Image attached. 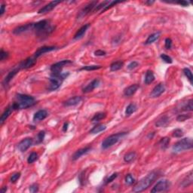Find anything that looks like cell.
<instances>
[{"instance_id": "cell-41", "label": "cell", "mask_w": 193, "mask_h": 193, "mask_svg": "<svg viewBox=\"0 0 193 193\" xmlns=\"http://www.w3.org/2000/svg\"><path fill=\"white\" fill-rule=\"evenodd\" d=\"M45 132L44 131H41L37 135V143H40L43 141L44 139H45Z\"/></svg>"}, {"instance_id": "cell-13", "label": "cell", "mask_w": 193, "mask_h": 193, "mask_svg": "<svg viewBox=\"0 0 193 193\" xmlns=\"http://www.w3.org/2000/svg\"><path fill=\"white\" fill-rule=\"evenodd\" d=\"M60 2V1H52V2L47 4L46 5H45L44 7L41 8V9L39 10L38 13L39 14H46V13L51 11Z\"/></svg>"}, {"instance_id": "cell-9", "label": "cell", "mask_w": 193, "mask_h": 193, "mask_svg": "<svg viewBox=\"0 0 193 193\" xmlns=\"http://www.w3.org/2000/svg\"><path fill=\"white\" fill-rule=\"evenodd\" d=\"M97 3H98L97 1H93V2H89L88 5H85V6H84V7L81 9V11H80L78 17L81 18V17H84V16L88 15V14H90L91 12L94 11L95 7H96V5H97Z\"/></svg>"}, {"instance_id": "cell-39", "label": "cell", "mask_w": 193, "mask_h": 193, "mask_svg": "<svg viewBox=\"0 0 193 193\" xmlns=\"http://www.w3.org/2000/svg\"><path fill=\"white\" fill-rule=\"evenodd\" d=\"M184 134V133H183V130L179 129V128H177V129H175L173 132V137L177 138H179L182 137Z\"/></svg>"}, {"instance_id": "cell-50", "label": "cell", "mask_w": 193, "mask_h": 193, "mask_svg": "<svg viewBox=\"0 0 193 193\" xmlns=\"http://www.w3.org/2000/svg\"><path fill=\"white\" fill-rule=\"evenodd\" d=\"M94 54L95 56H105L107 54L106 51L103 50H96L94 51Z\"/></svg>"}, {"instance_id": "cell-8", "label": "cell", "mask_w": 193, "mask_h": 193, "mask_svg": "<svg viewBox=\"0 0 193 193\" xmlns=\"http://www.w3.org/2000/svg\"><path fill=\"white\" fill-rule=\"evenodd\" d=\"M72 63V61L69 60H61V61H59V62L55 63L54 64L51 65L50 69L52 73H60V72H61V70L65 66H67L68 64H71Z\"/></svg>"}, {"instance_id": "cell-56", "label": "cell", "mask_w": 193, "mask_h": 193, "mask_svg": "<svg viewBox=\"0 0 193 193\" xmlns=\"http://www.w3.org/2000/svg\"><path fill=\"white\" fill-rule=\"evenodd\" d=\"M155 2V1H147V2H145V4H147L148 5H151Z\"/></svg>"}, {"instance_id": "cell-29", "label": "cell", "mask_w": 193, "mask_h": 193, "mask_svg": "<svg viewBox=\"0 0 193 193\" xmlns=\"http://www.w3.org/2000/svg\"><path fill=\"white\" fill-rule=\"evenodd\" d=\"M123 66H124V62L123 61H116V62H113L111 64L109 68H110L111 71L116 72V71H118L122 69L123 67Z\"/></svg>"}, {"instance_id": "cell-38", "label": "cell", "mask_w": 193, "mask_h": 193, "mask_svg": "<svg viewBox=\"0 0 193 193\" xmlns=\"http://www.w3.org/2000/svg\"><path fill=\"white\" fill-rule=\"evenodd\" d=\"M193 100H189L187 103L186 104V105L183 107V111H192L193 110Z\"/></svg>"}, {"instance_id": "cell-42", "label": "cell", "mask_w": 193, "mask_h": 193, "mask_svg": "<svg viewBox=\"0 0 193 193\" xmlns=\"http://www.w3.org/2000/svg\"><path fill=\"white\" fill-rule=\"evenodd\" d=\"M191 116H189V115H186V114H182V115H178V116L177 117V120L178 122H184V121L187 120V119H190Z\"/></svg>"}, {"instance_id": "cell-1", "label": "cell", "mask_w": 193, "mask_h": 193, "mask_svg": "<svg viewBox=\"0 0 193 193\" xmlns=\"http://www.w3.org/2000/svg\"><path fill=\"white\" fill-rule=\"evenodd\" d=\"M15 99L16 101L11 105L14 110L27 109L36 104V100L34 97L27 94H17L15 96Z\"/></svg>"}, {"instance_id": "cell-12", "label": "cell", "mask_w": 193, "mask_h": 193, "mask_svg": "<svg viewBox=\"0 0 193 193\" xmlns=\"http://www.w3.org/2000/svg\"><path fill=\"white\" fill-rule=\"evenodd\" d=\"M36 64V58L33 56L31 57H28L26 60H23L20 64L19 69H29L33 67V66Z\"/></svg>"}, {"instance_id": "cell-30", "label": "cell", "mask_w": 193, "mask_h": 193, "mask_svg": "<svg viewBox=\"0 0 193 193\" xmlns=\"http://www.w3.org/2000/svg\"><path fill=\"white\" fill-rule=\"evenodd\" d=\"M137 109V107L136 104H131L126 107L125 109V115L126 116H131V114H133L134 112H135Z\"/></svg>"}, {"instance_id": "cell-47", "label": "cell", "mask_w": 193, "mask_h": 193, "mask_svg": "<svg viewBox=\"0 0 193 193\" xmlns=\"http://www.w3.org/2000/svg\"><path fill=\"white\" fill-rule=\"evenodd\" d=\"M138 66H139V64L137 61H132L128 65V69L129 70H133V69H134L135 68L137 67Z\"/></svg>"}, {"instance_id": "cell-20", "label": "cell", "mask_w": 193, "mask_h": 193, "mask_svg": "<svg viewBox=\"0 0 193 193\" xmlns=\"http://www.w3.org/2000/svg\"><path fill=\"white\" fill-rule=\"evenodd\" d=\"M47 116H48V112L46 110H45V109L39 110L33 116V122H40V121H42L45 119H46Z\"/></svg>"}, {"instance_id": "cell-15", "label": "cell", "mask_w": 193, "mask_h": 193, "mask_svg": "<svg viewBox=\"0 0 193 193\" xmlns=\"http://www.w3.org/2000/svg\"><path fill=\"white\" fill-rule=\"evenodd\" d=\"M91 150V147H86L84 148L80 149H78L76 152H75L72 156V161H76L79 159H80L81 156L83 155H86L88 152Z\"/></svg>"}, {"instance_id": "cell-32", "label": "cell", "mask_w": 193, "mask_h": 193, "mask_svg": "<svg viewBox=\"0 0 193 193\" xmlns=\"http://www.w3.org/2000/svg\"><path fill=\"white\" fill-rule=\"evenodd\" d=\"M170 141H171V140H170V138L169 137H163L161 139V140L159 141V146H160L161 149L163 150L166 149L168 147V145L169 143H170Z\"/></svg>"}, {"instance_id": "cell-35", "label": "cell", "mask_w": 193, "mask_h": 193, "mask_svg": "<svg viewBox=\"0 0 193 193\" xmlns=\"http://www.w3.org/2000/svg\"><path fill=\"white\" fill-rule=\"evenodd\" d=\"M102 66H96V65H91V66H84L83 67L80 69V70H86V71H93L96 70V69H100Z\"/></svg>"}, {"instance_id": "cell-34", "label": "cell", "mask_w": 193, "mask_h": 193, "mask_svg": "<svg viewBox=\"0 0 193 193\" xmlns=\"http://www.w3.org/2000/svg\"><path fill=\"white\" fill-rule=\"evenodd\" d=\"M183 73H184L185 76H186V78L188 79V80L189 81V82L192 84H193V82H192L193 76H192V71L190 70L189 68H184V69H183Z\"/></svg>"}, {"instance_id": "cell-7", "label": "cell", "mask_w": 193, "mask_h": 193, "mask_svg": "<svg viewBox=\"0 0 193 193\" xmlns=\"http://www.w3.org/2000/svg\"><path fill=\"white\" fill-rule=\"evenodd\" d=\"M171 186V183L169 182V180L166 179H163L159 180L156 184L155 185L152 189L151 190V192L152 193H157V192H166L169 189Z\"/></svg>"}, {"instance_id": "cell-17", "label": "cell", "mask_w": 193, "mask_h": 193, "mask_svg": "<svg viewBox=\"0 0 193 193\" xmlns=\"http://www.w3.org/2000/svg\"><path fill=\"white\" fill-rule=\"evenodd\" d=\"M81 100H82V98H81V96H73V97H71V98L68 99V100H66L65 102H64V106L66 107H74V106H76L79 104H80Z\"/></svg>"}, {"instance_id": "cell-5", "label": "cell", "mask_w": 193, "mask_h": 193, "mask_svg": "<svg viewBox=\"0 0 193 193\" xmlns=\"http://www.w3.org/2000/svg\"><path fill=\"white\" fill-rule=\"evenodd\" d=\"M193 143L192 139L191 138H183L178 142H177L173 146L172 151L174 153H179L185 150H189L192 149Z\"/></svg>"}, {"instance_id": "cell-46", "label": "cell", "mask_w": 193, "mask_h": 193, "mask_svg": "<svg viewBox=\"0 0 193 193\" xmlns=\"http://www.w3.org/2000/svg\"><path fill=\"white\" fill-rule=\"evenodd\" d=\"M118 3H120V2H119V1H110V2H109V5H107V7L105 8V9H104V10L102 11V12H104L105 11H107V10H108V9H110V8H112V7H113V6H115V5H116V4H118Z\"/></svg>"}, {"instance_id": "cell-53", "label": "cell", "mask_w": 193, "mask_h": 193, "mask_svg": "<svg viewBox=\"0 0 193 193\" xmlns=\"http://www.w3.org/2000/svg\"><path fill=\"white\" fill-rule=\"evenodd\" d=\"M177 3L179 4V5H182V6H183V7H186V6H188L189 5V2H186V1H178Z\"/></svg>"}, {"instance_id": "cell-4", "label": "cell", "mask_w": 193, "mask_h": 193, "mask_svg": "<svg viewBox=\"0 0 193 193\" xmlns=\"http://www.w3.org/2000/svg\"><path fill=\"white\" fill-rule=\"evenodd\" d=\"M69 72H60V73H52L49 81L50 84L48 85V89L51 91L58 89L62 84L63 81L68 77Z\"/></svg>"}, {"instance_id": "cell-37", "label": "cell", "mask_w": 193, "mask_h": 193, "mask_svg": "<svg viewBox=\"0 0 193 193\" xmlns=\"http://www.w3.org/2000/svg\"><path fill=\"white\" fill-rule=\"evenodd\" d=\"M37 159H38V154L35 152H33L32 153H30V155L28 157L27 162L29 164H32L35 161L37 160Z\"/></svg>"}, {"instance_id": "cell-33", "label": "cell", "mask_w": 193, "mask_h": 193, "mask_svg": "<svg viewBox=\"0 0 193 193\" xmlns=\"http://www.w3.org/2000/svg\"><path fill=\"white\" fill-rule=\"evenodd\" d=\"M106 113L105 112H97L94 116V117L92 118L91 121L93 122H100V120L104 119L106 118Z\"/></svg>"}, {"instance_id": "cell-18", "label": "cell", "mask_w": 193, "mask_h": 193, "mask_svg": "<svg viewBox=\"0 0 193 193\" xmlns=\"http://www.w3.org/2000/svg\"><path fill=\"white\" fill-rule=\"evenodd\" d=\"M99 84H100V80L95 79H94L91 82H90L87 86H85L84 88H83L82 92L83 93L86 94L93 91L94 90L96 87H98Z\"/></svg>"}, {"instance_id": "cell-45", "label": "cell", "mask_w": 193, "mask_h": 193, "mask_svg": "<svg viewBox=\"0 0 193 193\" xmlns=\"http://www.w3.org/2000/svg\"><path fill=\"white\" fill-rule=\"evenodd\" d=\"M39 191V185L36 183H33L29 186V192L32 193L37 192Z\"/></svg>"}, {"instance_id": "cell-58", "label": "cell", "mask_w": 193, "mask_h": 193, "mask_svg": "<svg viewBox=\"0 0 193 193\" xmlns=\"http://www.w3.org/2000/svg\"><path fill=\"white\" fill-rule=\"evenodd\" d=\"M153 136H154V133H152V135H151V134H149L148 135V137L149 138L151 137V139H152V138L153 137Z\"/></svg>"}, {"instance_id": "cell-52", "label": "cell", "mask_w": 193, "mask_h": 193, "mask_svg": "<svg viewBox=\"0 0 193 193\" xmlns=\"http://www.w3.org/2000/svg\"><path fill=\"white\" fill-rule=\"evenodd\" d=\"M121 42V38L120 36H116L115 38L113 39V40H112V44H115V45H117V44L120 43Z\"/></svg>"}, {"instance_id": "cell-48", "label": "cell", "mask_w": 193, "mask_h": 193, "mask_svg": "<svg viewBox=\"0 0 193 193\" xmlns=\"http://www.w3.org/2000/svg\"><path fill=\"white\" fill-rule=\"evenodd\" d=\"M164 46H165L166 49H171V47H172V40H171V39H166L165 42H164Z\"/></svg>"}, {"instance_id": "cell-6", "label": "cell", "mask_w": 193, "mask_h": 193, "mask_svg": "<svg viewBox=\"0 0 193 193\" xmlns=\"http://www.w3.org/2000/svg\"><path fill=\"white\" fill-rule=\"evenodd\" d=\"M126 134H127L126 132H119L117 133V134H112L110 136H109L102 143V149H107L112 147L113 145L116 144Z\"/></svg>"}, {"instance_id": "cell-55", "label": "cell", "mask_w": 193, "mask_h": 193, "mask_svg": "<svg viewBox=\"0 0 193 193\" xmlns=\"http://www.w3.org/2000/svg\"><path fill=\"white\" fill-rule=\"evenodd\" d=\"M68 126H69V123H68V122L64 123V127H63V131H64V132H66V131H67Z\"/></svg>"}, {"instance_id": "cell-36", "label": "cell", "mask_w": 193, "mask_h": 193, "mask_svg": "<svg viewBox=\"0 0 193 193\" xmlns=\"http://www.w3.org/2000/svg\"><path fill=\"white\" fill-rule=\"evenodd\" d=\"M124 181H125V183L127 185H129V186H131V185H133L134 183H135V179L134 178V177L131 175V174H127L125 176V178H124Z\"/></svg>"}, {"instance_id": "cell-22", "label": "cell", "mask_w": 193, "mask_h": 193, "mask_svg": "<svg viewBox=\"0 0 193 193\" xmlns=\"http://www.w3.org/2000/svg\"><path fill=\"white\" fill-rule=\"evenodd\" d=\"M89 27H90L89 24H85V25H84V26H81V27L80 28V29H79L77 32H76V33L75 34L74 37H73V39H74L75 40H78V39H80L82 38L83 36L85 34V33H86L87 30H88V29Z\"/></svg>"}, {"instance_id": "cell-10", "label": "cell", "mask_w": 193, "mask_h": 193, "mask_svg": "<svg viewBox=\"0 0 193 193\" xmlns=\"http://www.w3.org/2000/svg\"><path fill=\"white\" fill-rule=\"evenodd\" d=\"M32 144H33V139L32 138H25L18 143L17 149H18L20 152H24L31 147Z\"/></svg>"}, {"instance_id": "cell-31", "label": "cell", "mask_w": 193, "mask_h": 193, "mask_svg": "<svg viewBox=\"0 0 193 193\" xmlns=\"http://www.w3.org/2000/svg\"><path fill=\"white\" fill-rule=\"evenodd\" d=\"M135 159H136V152H130L124 156V161L126 163H131L133 161H134Z\"/></svg>"}, {"instance_id": "cell-16", "label": "cell", "mask_w": 193, "mask_h": 193, "mask_svg": "<svg viewBox=\"0 0 193 193\" xmlns=\"http://www.w3.org/2000/svg\"><path fill=\"white\" fill-rule=\"evenodd\" d=\"M56 49L55 46H43L41 47L38 49V50L36 51L34 54V57H36V59L39 57L40 56H41L42 54L45 53H48V52L52 51H54Z\"/></svg>"}, {"instance_id": "cell-54", "label": "cell", "mask_w": 193, "mask_h": 193, "mask_svg": "<svg viewBox=\"0 0 193 193\" xmlns=\"http://www.w3.org/2000/svg\"><path fill=\"white\" fill-rule=\"evenodd\" d=\"M5 5L4 3H2L1 5V11H0V15L2 16L3 14L5 13Z\"/></svg>"}, {"instance_id": "cell-14", "label": "cell", "mask_w": 193, "mask_h": 193, "mask_svg": "<svg viewBox=\"0 0 193 193\" xmlns=\"http://www.w3.org/2000/svg\"><path fill=\"white\" fill-rule=\"evenodd\" d=\"M33 30V24H28L23 25V26H20L16 27L15 29L13 30V33L15 35H20L21 33H26V32L29 31V30Z\"/></svg>"}, {"instance_id": "cell-40", "label": "cell", "mask_w": 193, "mask_h": 193, "mask_svg": "<svg viewBox=\"0 0 193 193\" xmlns=\"http://www.w3.org/2000/svg\"><path fill=\"white\" fill-rule=\"evenodd\" d=\"M161 58L162 60L164 61V62L167 63V64H172L173 63V60L171 57H169L168 55L165 54H161Z\"/></svg>"}, {"instance_id": "cell-24", "label": "cell", "mask_w": 193, "mask_h": 193, "mask_svg": "<svg viewBox=\"0 0 193 193\" xmlns=\"http://www.w3.org/2000/svg\"><path fill=\"white\" fill-rule=\"evenodd\" d=\"M160 35H161V32H159V31L156 32V33H152V34L150 35L148 38H147V39L146 40V41H145L144 44L146 45H151V44H152L153 42H155L156 40L159 39V37H160Z\"/></svg>"}, {"instance_id": "cell-26", "label": "cell", "mask_w": 193, "mask_h": 193, "mask_svg": "<svg viewBox=\"0 0 193 193\" xmlns=\"http://www.w3.org/2000/svg\"><path fill=\"white\" fill-rule=\"evenodd\" d=\"M170 122V119H169L167 116H162L161 119H159V120L157 121V122L155 123V125L159 128H163V127H166L167 124Z\"/></svg>"}, {"instance_id": "cell-51", "label": "cell", "mask_w": 193, "mask_h": 193, "mask_svg": "<svg viewBox=\"0 0 193 193\" xmlns=\"http://www.w3.org/2000/svg\"><path fill=\"white\" fill-rule=\"evenodd\" d=\"M84 171L81 173V174L79 175V182L81 183V186L84 184Z\"/></svg>"}, {"instance_id": "cell-21", "label": "cell", "mask_w": 193, "mask_h": 193, "mask_svg": "<svg viewBox=\"0 0 193 193\" xmlns=\"http://www.w3.org/2000/svg\"><path fill=\"white\" fill-rule=\"evenodd\" d=\"M193 182V174H192V171H190L187 174V175L186 176V177L183 179L182 183H181V186L183 188H186L189 186Z\"/></svg>"}, {"instance_id": "cell-23", "label": "cell", "mask_w": 193, "mask_h": 193, "mask_svg": "<svg viewBox=\"0 0 193 193\" xmlns=\"http://www.w3.org/2000/svg\"><path fill=\"white\" fill-rule=\"evenodd\" d=\"M13 110H14V109H13L12 107L10 106V107H8V108L4 111V112L2 114V116H1V118H0V124H1V125H2L5 121L7 120V119L10 116V115L11 114Z\"/></svg>"}, {"instance_id": "cell-11", "label": "cell", "mask_w": 193, "mask_h": 193, "mask_svg": "<svg viewBox=\"0 0 193 193\" xmlns=\"http://www.w3.org/2000/svg\"><path fill=\"white\" fill-rule=\"evenodd\" d=\"M165 91V88H164V84L162 83H159V84H157L156 86L152 89V92L150 94V96L152 98H156L160 96L162 94L164 93Z\"/></svg>"}, {"instance_id": "cell-43", "label": "cell", "mask_w": 193, "mask_h": 193, "mask_svg": "<svg viewBox=\"0 0 193 193\" xmlns=\"http://www.w3.org/2000/svg\"><path fill=\"white\" fill-rule=\"evenodd\" d=\"M21 173L20 172H17V173H15V174H12L11 177V183H15V182H17L18 179H19V178L21 177Z\"/></svg>"}, {"instance_id": "cell-2", "label": "cell", "mask_w": 193, "mask_h": 193, "mask_svg": "<svg viewBox=\"0 0 193 193\" xmlns=\"http://www.w3.org/2000/svg\"><path fill=\"white\" fill-rule=\"evenodd\" d=\"M159 176V172L157 171H152L149 174H147L145 177L142 178L139 182L137 183V184L133 187L132 191L134 192H140L144 190L147 189L153 183Z\"/></svg>"}, {"instance_id": "cell-49", "label": "cell", "mask_w": 193, "mask_h": 193, "mask_svg": "<svg viewBox=\"0 0 193 193\" xmlns=\"http://www.w3.org/2000/svg\"><path fill=\"white\" fill-rule=\"evenodd\" d=\"M8 57H9V53L5 51L3 49H2V50H1V53H0V60L3 61L4 60L7 59Z\"/></svg>"}, {"instance_id": "cell-19", "label": "cell", "mask_w": 193, "mask_h": 193, "mask_svg": "<svg viewBox=\"0 0 193 193\" xmlns=\"http://www.w3.org/2000/svg\"><path fill=\"white\" fill-rule=\"evenodd\" d=\"M139 88H140L139 84H131V85H130V86H128V88H126L124 90V95L126 96H132V95H134L137 91V90L139 89Z\"/></svg>"}, {"instance_id": "cell-57", "label": "cell", "mask_w": 193, "mask_h": 193, "mask_svg": "<svg viewBox=\"0 0 193 193\" xmlns=\"http://www.w3.org/2000/svg\"><path fill=\"white\" fill-rule=\"evenodd\" d=\"M7 186H4L3 188L2 189H1V192L2 193H4V192H5L7 191Z\"/></svg>"}, {"instance_id": "cell-28", "label": "cell", "mask_w": 193, "mask_h": 193, "mask_svg": "<svg viewBox=\"0 0 193 193\" xmlns=\"http://www.w3.org/2000/svg\"><path fill=\"white\" fill-rule=\"evenodd\" d=\"M106 129H107V126H106L105 124H100L94 126V127L90 131V133L92 134H98V133L101 132V131H105Z\"/></svg>"}, {"instance_id": "cell-44", "label": "cell", "mask_w": 193, "mask_h": 193, "mask_svg": "<svg viewBox=\"0 0 193 193\" xmlns=\"http://www.w3.org/2000/svg\"><path fill=\"white\" fill-rule=\"evenodd\" d=\"M117 177H118L117 173H114V174H112V175H110V176H109L108 178H107V179L106 180V184L110 183L111 182H112V181L114 180V179H116V178H117Z\"/></svg>"}, {"instance_id": "cell-25", "label": "cell", "mask_w": 193, "mask_h": 193, "mask_svg": "<svg viewBox=\"0 0 193 193\" xmlns=\"http://www.w3.org/2000/svg\"><path fill=\"white\" fill-rule=\"evenodd\" d=\"M18 71H19V68H18V69H13V70L10 71V72L8 73L7 76H6V77L5 78V79H4V81H3L4 85H7V84H9L11 81L12 79H13V78L16 76V75H17V73L18 72Z\"/></svg>"}, {"instance_id": "cell-3", "label": "cell", "mask_w": 193, "mask_h": 193, "mask_svg": "<svg viewBox=\"0 0 193 193\" xmlns=\"http://www.w3.org/2000/svg\"><path fill=\"white\" fill-rule=\"evenodd\" d=\"M54 29L55 26H51L49 24V21L47 20H42L33 24V30L36 32V36L41 38L49 36L54 30Z\"/></svg>"}, {"instance_id": "cell-27", "label": "cell", "mask_w": 193, "mask_h": 193, "mask_svg": "<svg viewBox=\"0 0 193 193\" xmlns=\"http://www.w3.org/2000/svg\"><path fill=\"white\" fill-rule=\"evenodd\" d=\"M155 80V76H154L153 72L151 70H148L146 72V76H145L144 82L146 84H149Z\"/></svg>"}]
</instances>
